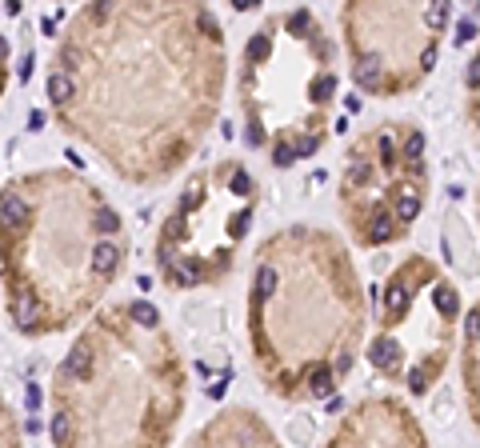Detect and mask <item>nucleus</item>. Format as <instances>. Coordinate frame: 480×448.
Here are the masks:
<instances>
[{"mask_svg": "<svg viewBox=\"0 0 480 448\" xmlns=\"http://www.w3.org/2000/svg\"><path fill=\"white\" fill-rule=\"evenodd\" d=\"M0 220H4V228H24V220H28V204H24V196L4 192V196H0Z\"/></svg>", "mask_w": 480, "mask_h": 448, "instance_id": "f257e3e1", "label": "nucleus"}, {"mask_svg": "<svg viewBox=\"0 0 480 448\" xmlns=\"http://www.w3.org/2000/svg\"><path fill=\"white\" fill-rule=\"evenodd\" d=\"M396 356H400V344H396L392 336H380V340H372V344H368V360H372L376 368H392V364H396Z\"/></svg>", "mask_w": 480, "mask_h": 448, "instance_id": "f03ea898", "label": "nucleus"}, {"mask_svg": "<svg viewBox=\"0 0 480 448\" xmlns=\"http://www.w3.org/2000/svg\"><path fill=\"white\" fill-rule=\"evenodd\" d=\"M116 264H120V248H116L113 240H100V244L92 248V268H96L100 276H108V272H116Z\"/></svg>", "mask_w": 480, "mask_h": 448, "instance_id": "7ed1b4c3", "label": "nucleus"}, {"mask_svg": "<svg viewBox=\"0 0 480 448\" xmlns=\"http://www.w3.org/2000/svg\"><path fill=\"white\" fill-rule=\"evenodd\" d=\"M89 368H92V349L89 344H76L69 353V360H65V377L69 380H84L89 377Z\"/></svg>", "mask_w": 480, "mask_h": 448, "instance_id": "20e7f679", "label": "nucleus"}, {"mask_svg": "<svg viewBox=\"0 0 480 448\" xmlns=\"http://www.w3.org/2000/svg\"><path fill=\"white\" fill-rule=\"evenodd\" d=\"M12 316H16V325H21V329H36V320H41V305H36L32 296H16V300H12Z\"/></svg>", "mask_w": 480, "mask_h": 448, "instance_id": "39448f33", "label": "nucleus"}, {"mask_svg": "<svg viewBox=\"0 0 480 448\" xmlns=\"http://www.w3.org/2000/svg\"><path fill=\"white\" fill-rule=\"evenodd\" d=\"M356 84H361V89H380V56H376V52L356 64Z\"/></svg>", "mask_w": 480, "mask_h": 448, "instance_id": "423d86ee", "label": "nucleus"}, {"mask_svg": "<svg viewBox=\"0 0 480 448\" xmlns=\"http://www.w3.org/2000/svg\"><path fill=\"white\" fill-rule=\"evenodd\" d=\"M72 93H76V89H72V80L65 76V72L48 76V100H52V104H69V100H72Z\"/></svg>", "mask_w": 480, "mask_h": 448, "instance_id": "0eeeda50", "label": "nucleus"}, {"mask_svg": "<svg viewBox=\"0 0 480 448\" xmlns=\"http://www.w3.org/2000/svg\"><path fill=\"white\" fill-rule=\"evenodd\" d=\"M433 305L440 308V316H457V312H460V296L448 288V284H440V288H433Z\"/></svg>", "mask_w": 480, "mask_h": 448, "instance_id": "6e6552de", "label": "nucleus"}, {"mask_svg": "<svg viewBox=\"0 0 480 448\" xmlns=\"http://www.w3.org/2000/svg\"><path fill=\"white\" fill-rule=\"evenodd\" d=\"M276 284H280L276 268H268V264H264V268L256 272V300H268V296L276 292Z\"/></svg>", "mask_w": 480, "mask_h": 448, "instance_id": "1a4fd4ad", "label": "nucleus"}, {"mask_svg": "<svg viewBox=\"0 0 480 448\" xmlns=\"http://www.w3.org/2000/svg\"><path fill=\"white\" fill-rule=\"evenodd\" d=\"M332 96H336V76H328V72L317 76V80H312V100L324 104V100H332Z\"/></svg>", "mask_w": 480, "mask_h": 448, "instance_id": "9d476101", "label": "nucleus"}, {"mask_svg": "<svg viewBox=\"0 0 480 448\" xmlns=\"http://www.w3.org/2000/svg\"><path fill=\"white\" fill-rule=\"evenodd\" d=\"M424 21H428V28H433V32H436V28H444V24H448V0H433Z\"/></svg>", "mask_w": 480, "mask_h": 448, "instance_id": "9b49d317", "label": "nucleus"}, {"mask_svg": "<svg viewBox=\"0 0 480 448\" xmlns=\"http://www.w3.org/2000/svg\"><path fill=\"white\" fill-rule=\"evenodd\" d=\"M128 312H133V320H137V325H144V329H152V325L160 320V316H157V308L148 305V300H140V305H133Z\"/></svg>", "mask_w": 480, "mask_h": 448, "instance_id": "f8f14e48", "label": "nucleus"}, {"mask_svg": "<svg viewBox=\"0 0 480 448\" xmlns=\"http://www.w3.org/2000/svg\"><path fill=\"white\" fill-rule=\"evenodd\" d=\"M416 213H420V200H416L412 192H404V196L396 200V220H416Z\"/></svg>", "mask_w": 480, "mask_h": 448, "instance_id": "ddd939ff", "label": "nucleus"}, {"mask_svg": "<svg viewBox=\"0 0 480 448\" xmlns=\"http://www.w3.org/2000/svg\"><path fill=\"white\" fill-rule=\"evenodd\" d=\"M368 236H372L376 244H385V240L392 236V220L385 213H376V216H372V228H368Z\"/></svg>", "mask_w": 480, "mask_h": 448, "instance_id": "4468645a", "label": "nucleus"}, {"mask_svg": "<svg viewBox=\"0 0 480 448\" xmlns=\"http://www.w3.org/2000/svg\"><path fill=\"white\" fill-rule=\"evenodd\" d=\"M312 392L317 397H328L332 392V373L328 368H312Z\"/></svg>", "mask_w": 480, "mask_h": 448, "instance_id": "2eb2a0df", "label": "nucleus"}, {"mask_svg": "<svg viewBox=\"0 0 480 448\" xmlns=\"http://www.w3.org/2000/svg\"><path fill=\"white\" fill-rule=\"evenodd\" d=\"M69 416H65V412H56V416H52V425H48V432H52V440H56V445H65V440H69Z\"/></svg>", "mask_w": 480, "mask_h": 448, "instance_id": "dca6fc26", "label": "nucleus"}, {"mask_svg": "<svg viewBox=\"0 0 480 448\" xmlns=\"http://www.w3.org/2000/svg\"><path fill=\"white\" fill-rule=\"evenodd\" d=\"M472 40H477V21H472V16H464L460 28H457V45L464 48V45H472Z\"/></svg>", "mask_w": 480, "mask_h": 448, "instance_id": "f3484780", "label": "nucleus"}, {"mask_svg": "<svg viewBox=\"0 0 480 448\" xmlns=\"http://www.w3.org/2000/svg\"><path fill=\"white\" fill-rule=\"evenodd\" d=\"M268 52H273V45H268V36H264V32H260V36H252V40H249V56H252V60H264Z\"/></svg>", "mask_w": 480, "mask_h": 448, "instance_id": "a211bd4d", "label": "nucleus"}, {"mask_svg": "<svg viewBox=\"0 0 480 448\" xmlns=\"http://www.w3.org/2000/svg\"><path fill=\"white\" fill-rule=\"evenodd\" d=\"M172 276H176L181 284H196V281H201V268H196V264H176V268H172Z\"/></svg>", "mask_w": 480, "mask_h": 448, "instance_id": "6ab92c4d", "label": "nucleus"}, {"mask_svg": "<svg viewBox=\"0 0 480 448\" xmlns=\"http://www.w3.org/2000/svg\"><path fill=\"white\" fill-rule=\"evenodd\" d=\"M96 228H100V233H116V228H120V220H116L113 209H100V213H96Z\"/></svg>", "mask_w": 480, "mask_h": 448, "instance_id": "aec40b11", "label": "nucleus"}, {"mask_svg": "<svg viewBox=\"0 0 480 448\" xmlns=\"http://www.w3.org/2000/svg\"><path fill=\"white\" fill-rule=\"evenodd\" d=\"M420 152H424V137H420V132H409V141H404V156H409V161H420Z\"/></svg>", "mask_w": 480, "mask_h": 448, "instance_id": "412c9836", "label": "nucleus"}, {"mask_svg": "<svg viewBox=\"0 0 480 448\" xmlns=\"http://www.w3.org/2000/svg\"><path fill=\"white\" fill-rule=\"evenodd\" d=\"M273 161H276L280 168H288L293 161H297V152H293V144H276V148H273Z\"/></svg>", "mask_w": 480, "mask_h": 448, "instance_id": "4be33fe9", "label": "nucleus"}, {"mask_svg": "<svg viewBox=\"0 0 480 448\" xmlns=\"http://www.w3.org/2000/svg\"><path fill=\"white\" fill-rule=\"evenodd\" d=\"M389 308H392V312H404V308H409V292H404L400 284L389 292Z\"/></svg>", "mask_w": 480, "mask_h": 448, "instance_id": "5701e85b", "label": "nucleus"}, {"mask_svg": "<svg viewBox=\"0 0 480 448\" xmlns=\"http://www.w3.org/2000/svg\"><path fill=\"white\" fill-rule=\"evenodd\" d=\"M232 192H236V196L252 192V176H249V172H236V176H232Z\"/></svg>", "mask_w": 480, "mask_h": 448, "instance_id": "b1692460", "label": "nucleus"}, {"mask_svg": "<svg viewBox=\"0 0 480 448\" xmlns=\"http://www.w3.org/2000/svg\"><path fill=\"white\" fill-rule=\"evenodd\" d=\"M317 148H320V141H317V137H304V141H300L297 148H293V152H297V156H312Z\"/></svg>", "mask_w": 480, "mask_h": 448, "instance_id": "393cba45", "label": "nucleus"}, {"mask_svg": "<svg viewBox=\"0 0 480 448\" xmlns=\"http://www.w3.org/2000/svg\"><path fill=\"white\" fill-rule=\"evenodd\" d=\"M409 388L412 392H424V373H420V368H412L409 373Z\"/></svg>", "mask_w": 480, "mask_h": 448, "instance_id": "a878e982", "label": "nucleus"}, {"mask_svg": "<svg viewBox=\"0 0 480 448\" xmlns=\"http://www.w3.org/2000/svg\"><path fill=\"white\" fill-rule=\"evenodd\" d=\"M464 336H468V344H477V316L472 312L464 316Z\"/></svg>", "mask_w": 480, "mask_h": 448, "instance_id": "bb28decb", "label": "nucleus"}, {"mask_svg": "<svg viewBox=\"0 0 480 448\" xmlns=\"http://www.w3.org/2000/svg\"><path fill=\"white\" fill-rule=\"evenodd\" d=\"M480 84V60H468V89Z\"/></svg>", "mask_w": 480, "mask_h": 448, "instance_id": "cd10ccee", "label": "nucleus"}, {"mask_svg": "<svg viewBox=\"0 0 480 448\" xmlns=\"http://www.w3.org/2000/svg\"><path fill=\"white\" fill-rule=\"evenodd\" d=\"M113 4H116V0H96V8H92V12H96V16H108V12H113Z\"/></svg>", "mask_w": 480, "mask_h": 448, "instance_id": "c85d7f7f", "label": "nucleus"}, {"mask_svg": "<svg viewBox=\"0 0 480 448\" xmlns=\"http://www.w3.org/2000/svg\"><path fill=\"white\" fill-rule=\"evenodd\" d=\"M420 64H424V69H433V64H436V48H424V56H420Z\"/></svg>", "mask_w": 480, "mask_h": 448, "instance_id": "c756f323", "label": "nucleus"}, {"mask_svg": "<svg viewBox=\"0 0 480 448\" xmlns=\"http://www.w3.org/2000/svg\"><path fill=\"white\" fill-rule=\"evenodd\" d=\"M365 176H368V165H356V168H352V185H361Z\"/></svg>", "mask_w": 480, "mask_h": 448, "instance_id": "7c9ffc66", "label": "nucleus"}, {"mask_svg": "<svg viewBox=\"0 0 480 448\" xmlns=\"http://www.w3.org/2000/svg\"><path fill=\"white\" fill-rule=\"evenodd\" d=\"M36 404H41V388L32 384V388H28V408H36Z\"/></svg>", "mask_w": 480, "mask_h": 448, "instance_id": "2f4dec72", "label": "nucleus"}, {"mask_svg": "<svg viewBox=\"0 0 480 448\" xmlns=\"http://www.w3.org/2000/svg\"><path fill=\"white\" fill-rule=\"evenodd\" d=\"M380 152H385V161H392V152H396V148H392V141H389V137L380 141Z\"/></svg>", "mask_w": 480, "mask_h": 448, "instance_id": "473e14b6", "label": "nucleus"}, {"mask_svg": "<svg viewBox=\"0 0 480 448\" xmlns=\"http://www.w3.org/2000/svg\"><path fill=\"white\" fill-rule=\"evenodd\" d=\"M252 4H256V0H232V8H236V12H249Z\"/></svg>", "mask_w": 480, "mask_h": 448, "instance_id": "72a5a7b5", "label": "nucleus"}, {"mask_svg": "<svg viewBox=\"0 0 480 448\" xmlns=\"http://www.w3.org/2000/svg\"><path fill=\"white\" fill-rule=\"evenodd\" d=\"M4 56H8V40H4V36H0V60H4Z\"/></svg>", "mask_w": 480, "mask_h": 448, "instance_id": "f704fd0d", "label": "nucleus"}]
</instances>
